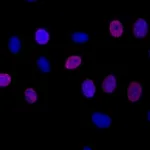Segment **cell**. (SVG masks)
Returning a JSON list of instances; mask_svg holds the SVG:
<instances>
[{
	"mask_svg": "<svg viewBox=\"0 0 150 150\" xmlns=\"http://www.w3.org/2000/svg\"><path fill=\"white\" fill-rule=\"evenodd\" d=\"M91 118L92 122L99 128H109L111 126V118L106 114L94 112Z\"/></svg>",
	"mask_w": 150,
	"mask_h": 150,
	"instance_id": "6da1fadb",
	"label": "cell"
},
{
	"mask_svg": "<svg viewBox=\"0 0 150 150\" xmlns=\"http://www.w3.org/2000/svg\"><path fill=\"white\" fill-rule=\"evenodd\" d=\"M81 64V57L78 55H72L69 56L66 60V63H65V67L69 70L75 69Z\"/></svg>",
	"mask_w": 150,
	"mask_h": 150,
	"instance_id": "9c48e42d",
	"label": "cell"
},
{
	"mask_svg": "<svg viewBox=\"0 0 150 150\" xmlns=\"http://www.w3.org/2000/svg\"><path fill=\"white\" fill-rule=\"evenodd\" d=\"M11 82V76L7 73H1L0 74V86L6 87L9 85Z\"/></svg>",
	"mask_w": 150,
	"mask_h": 150,
	"instance_id": "4fadbf2b",
	"label": "cell"
},
{
	"mask_svg": "<svg viewBox=\"0 0 150 150\" xmlns=\"http://www.w3.org/2000/svg\"><path fill=\"white\" fill-rule=\"evenodd\" d=\"M116 88V78L114 75H108L105 77L102 83V91L106 93H111Z\"/></svg>",
	"mask_w": 150,
	"mask_h": 150,
	"instance_id": "5b68a950",
	"label": "cell"
},
{
	"mask_svg": "<svg viewBox=\"0 0 150 150\" xmlns=\"http://www.w3.org/2000/svg\"><path fill=\"white\" fill-rule=\"evenodd\" d=\"M21 48H22V42L16 36H12V37L9 39V43H8V49L12 54H17V53L20 51Z\"/></svg>",
	"mask_w": 150,
	"mask_h": 150,
	"instance_id": "8992f818",
	"label": "cell"
},
{
	"mask_svg": "<svg viewBox=\"0 0 150 150\" xmlns=\"http://www.w3.org/2000/svg\"><path fill=\"white\" fill-rule=\"evenodd\" d=\"M71 39L76 43H84L88 40V35L83 32H75L72 34Z\"/></svg>",
	"mask_w": 150,
	"mask_h": 150,
	"instance_id": "7c38bea8",
	"label": "cell"
},
{
	"mask_svg": "<svg viewBox=\"0 0 150 150\" xmlns=\"http://www.w3.org/2000/svg\"><path fill=\"white\" fill-rule=\"evenodd\" d=\"M82 91L87 98H91L95 94V85L90 78H86L82 83Z\"/></svg>",
	"mask_w": 150,
	"mask_h": 150,
	"instance_id": "277c9868",
	"label": "cell"
},
{
	"mask_svg": "<svg viewBox=\"0 0 150 150\" xmlns=\"http://www.w3.org/2000/svg\"><path fill=\"white\" fill-rule=\"evenodd\" d=\"M109 31L114 37H120L123 33V24L118 20L111 21L109 25Z\"/></svg>",
	"mask_w": 150,
	"mask_h": 150,
	"instance_id": "52a82bcc",
	"label": "cell"
},
{
	"mask_svg": "<svg viewBox=\"0 0 150 150\" xmlns=\"http://www.w3.org/2000/svg\"><path fill=\"white\" fill-rule=\"evenodd\" d=\"M37 67L39 68L40 71L42 72H49L50 71V64L48 59H46L44 56H40L38 57L37 61H36Z\"/></svg>",
	"mask_w": 150,
	"mask_h": 150,
	"instance_id": "30bf717a",
	"label": "cell"
},
{
	"mask_svg": "<svg viewBox=\"0 0 150 150\" xmlns=\"http://www.w3.org/2000/svg\"><path fill=\"white\" fill-rule=\"evenodd\" d=\"M24 97L28 103L32 104L37 100V93L33 88H27L24 92Z\"/></svg>",
	"mask_w": 150,
	"mask_h": 150,
	"instance_id": "8fae6325",
	"label": "cell"
},
{
	"mask_svg": "<svg viewBox=\"0 0 150 150\" xmlns=\"http://www.w3.org/2000/svg\"><path fill=\"white\" fill-rule=\"evenodd\" d=\"M148 32V25L147 22L142 18H139L135 21L133 25V33L136 38H143Z\"/></svg>",
	"mask_w": 150,
	"mask_h": 150,
	"instance_id": "7a4b0ae2",
	"label": "cell"
},
{
	"mask_svg": "<svg viewBox=\"0 0 150 150\" xmlns=\"http://www.w3.org/2000/svg\"><path fill=\"white\" fill-rule=\"evenodd\" d=\"M142 92V87L141 85L136 81H133L130 83V85L127 88V97L130 101L135 102L140 98Z\"/></svg>",
	"mask_w": 150,
	"mask_h": 150,
	"instance_id": "3957f363",
	"label": "cell"
},
{
	"mask_svg": "<svg viewBox=\"0 0 150 150\" xmlns=\"http://www.w3.org/2000/svg\"><path fill=\"white\" fill-rule=\"evenodd\" d=\"M35 41L38 43V44H46L49 41V33L47 32V30L45 29H38L35 32Z\"/></svg>",
	"mask_w": 150,
	"mask_h": 150,
	"instance_id": "ba28073f",
	"label": "cell"
}]
</instances>
